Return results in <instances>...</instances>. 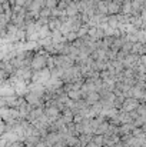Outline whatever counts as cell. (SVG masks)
Instances as JSON below:
<instances>
[{
    "label": "cell",
    "instance_id": "83f0119b",
    "mask_svg": "<svg viewBox=\"0 0 146 147\" xmlns=\"http://www.w3.org/2000/svg\"><path fill=\"white\" fill-rule=\"evenodd\" d=\"M35 147H48V146H46V143L43 142V139H40V140L36 143V146H35Z\"/></svg>",
    "mask_w": 146,
    "mask_h": 147
},
{
    "label": "cell",
    "instance_id": "4dcf8cb0",
    "mask_svg": "<svg viewBox=\"0 0 146 147\" xmlns=\"http://www.w3.org/2000/svg\"><path fill=\"white\" fill-rule=\"evenodd\" d=\"M72 1H73V3H79L80 0H72Z\"/></svg>",
    "mask_w": 146,
    "mask_h": 147
},
{
    "label": "cell",
    "instance_id": "f1b7e54d",
    "mask_svg": "<svg viewBox=\"0 0 146 147\" xmlns=\"http://www.w3.org/2000/svg\"><path fill=\"white\" fill-rule=\"evenodd\" d=\"M24 3H26V0H14V4L16 6H20V7H23Z\"/></svg>",
    "mask_w": 146,
    "mask_h": 147
},
{
    "label": "cell",
    "instance_id": "8fae6325",
    "mask_svg": "<svg viewBox=\"0 0 146 147\" xmlns=\"http://www.w3.org/2000/svg\"><path fill=\"white\" fill-rule=\"evenodd\" d=\"M66 94H67V98H69V100H73V101H77V100L82 98V92H80V90H70V92H67Z\"/></svg>",
    "mask_w": 146,
    "mask_h": 147
},
{
    "label": "cell",
    "instance_id": "3957f363",
    "mask_svg": "<svg viewBox=\"0 0 146 147\" xmlns=\"http://www.w3.org/2000/svg\"><path fill=\"white\" fill-rule=\"evenodd\" d=\"M43 142L46 143V146L48 147H52L54 143L60 142V136H59V133H48L46 137L43 139Z\"/></svg>",
    "mask_w": 146,
    "mask_h": 147
},
{
    "label": "cell",
    "instance_id": "f546056e",
    "mask_svg": "<svg viewBox=\"0 0 146 147\" xmlns=\"http://www.w3.org/2000/svg\"><path fill=\"white\" fill-rule=\"evenodd\" d=\"M86 147H99V146H96V144H95L93 142H90V143H89V144H88Z\"/></svg>",
    "mask_w": 146,
    "mask_h": 147
},
{
    "label": "cell",
    "instance_id": "52a82bcc",
    "mask_svg": "<svg viewBox=\"0 0 146 147\" xmlns=\"http://www.w3.org/2000/svg\"><path fill=\"white\" fill-rule=\"evenodd\" d=\"M92 137H93V134H79V136H77L79 146L80 147H86L90 142H92Z\"/></svg>",
    "mask_w": 146,
    "mask_h": 147
},
{
    "label": "cell",
    "instance_id": "4316f807",
    "mask_svg": "<svg viewBox=\"0 0 146 147\" xmlns=\"http://www.w3.org/2000/svg\"><path fill=\"white\" fill-rule=\"evenodd\" d=\"M52 147H67L66 146V143H65V140H60V142H57V143H54Z\"/></svg>",
    "mask_w": 146,
    "mask_h": 147
},
{
    "label": "cell",
    "instance_id": "d6986e66",
    "mask_svg": "<svg viewBox=\"0 0 146 147\" xmlns=\"http://www.w3.org/2000/svg\"><path fill=\"white\" fill-rule=\"evenodd\" d=\"M92 142L99 147H103V136H99V134H93L92 137Z\"/></svg>",
    "mask_w": 146,
    "mask_h": 147
},
{
    "label": "cell",
    "instance_id": "7a4b0ae2",
    "mask_svg": "<svg viewBox=\"0 0 146 147\" xmlns=\"http://www.w3.org/2000/svg\"><path fill=\"white\" fill-rule=\"evenodd\" d=\"M138 106H139V101H138L136 98L129 97V98H125V101H123L120 110H122V111H126V113H130V111L136 110Z\"/></svg>",
    "mask_w": 146,
    "mask_h": 147
},
{
    "label": "cell",
    "instance_id": "7c38bea8",
    "mask_svg": "<svg viewBox=\"0 0 146 147\" xmlns=\"http://www.w3.org/2000/svg\"><path fill=\"white\" fill-rule=\"evenodd\" d=\"M65 143H66V146L67 147L79 146V140H77V137H76V136H67V137H66V140H65Z\"/></svg>",
    "mask_w": 146,
    "mask_h": 147
},
{
    "label": "cell",
    "instance_id": "484cf974",
    "mask_svg": "<svg viewBox=\"0 0 146 147\" xmlns=\"http://www.w3.org/2000/svg\"><path fill=\"white\" fill-rule=\"evenodd\" d=\"M45 1H46V0H33V3H35L37 7H40V9L45 7Z\"/></svg>",
    "mask_w": 146,
    "mask_h": 147
},
{
    "label": "cell",
    "instance_id": "277c9868",
    "mask_svg": "<svg viewBox=\"0 0 146 147\" xmlns=\"http://www.w3.org/2000/svg\"><path fill=\"white\" fill-rule=\"evenodd\" d=\"M106 9H107V14H117V13H120V6H117L112 0H106Z\"/></svg>",
    "mask_w": 146,
    "mask_h": 147
},
{
    "label": "cell",
    "instance_id": "7402d4cb",
    "mask_svg": "<svg viewBox=\"0 0 146 147\" xmlns=\"http://www.w3.org/2000/svg\"><path fill=\"white\" fill-rule=\"evenodd\" d=\"M113 32H115V29H112V27H109V26H106V27L103 29L105 37H113Z\"/></svg>",
    "mask_w": 146,
    "mask_h": 147
},
{
    "label": "cell",
    "instance_id": "44dd1931",
    "mask_svg": "<svg viewBox=\"0 0 146 147\" xmlns=\"http://www.w3.org/2000/svg\"><path fill=\"white\" fill-rule=\"evenodd\" d=\"M65 37H66V42H67V43H73V42L77 39V34H76V33H73V32H69Z\"/></svg>",
    "mask_w": 146,
    "mask_h": 147
},
{
    "label": "cell",
    "instance_id": "8992f818",
    "mask_svg": "<svg viewBox=\"0 0 146 147\" xmlns=\"http://www.w3.org/2000/svg\"><path fill=\"white\" fill-rule=\"evenodd\" d=\"M99 100H100V97H99V94H97L96 92H89V93L86 94V97H85V101H86L89 106H93Z\"/></svg>",
    "mask_w": 146,
    "mask_h": 147
},
{
    "label": "cell",
    "instance_id": "ba28073f",
    "mask_svg": "<svg viewBox=\"0 0 146 147\" xmlns=\"http://www.w3.org/2000/svg\"><path fill=\"white\" fill-rule=\"evenodd\" d=\"M60 22H59V19H52V17H49V22H48V29L50 32H53V30H59V27H60Z\"/></svg>",
    "mask_w": 146,
    "mask_h": 147
},
{
    "label": "cell",
    "instance_id": "ffe728a7",
    "mask_svg": "<svg viewBox=\"0 0 146 147\" xmlns=\"http://www.w3.org/2000/svg\"><path fill=\"white\" fill-rule=\"evenodd\" d=\"M39 17H42V19H49V17H50V9L43 7V9L39 11Z\"/></svg>",
    "mask_w": 146,
    "mask_h": 147
},
{
    "label": "cell",
    "instance_id": "6da1fadb",
    "mask_svg": "<svg viewBox=\"0 0 146 147\" xmlns=\"http://www.w3.org/2000/svg\"><path fill=\"white\" fill-rule=\"evenodd\" d=\"M48 53L43 51L40 49L39 51L35 53V56L32 57V61H30V69L33 71H39V70H43L46 67V60H48Z\"/></svg>",
    "mask_w": 146,
    "mask_h": 147
},
{
    "label": "cell",
    "instance_id": "5b68a950",
    "mask_svg": "<svg viewBox=\"0 0 146 147\" xmlns=\"http://www.w3.org/2000/svg\"><path fill=\"white\" fill-rule=\"evenodd\" d=\"M130 53H132V54H138V56H145V53H146L145 45L133 43V45H132V50H130Z\"/></svg>",
    "mask_w": 146,
    "mask_h": 147
},
{
    "label": "cell",
    "instance_id": "cb8c5ba5",
    "mask_svg": "<svg viewBox=\"0 0 146 147\" xmlns=\"http://www.w3.org/2000/svg\"><path fill=\"white\" fill-rule=\"evenodd\" d=\"M46 67L49 70L54 67V57L53 56H48V60H46Z\"/></svg>",
    "mask_w": 146,
    "mask_h": 147
},
{
    "label": "cell",
    "instance_id": "ac0fdd59",
    "mask_svg": "<svg viewBox=\"0 0 146 147\" xmlns=\"http://www.w3.org/2000/svg\"><path fill=\"white\" fill-rule=\"evenodd\" d=\"M139 116H142V117H146V106L145 103H139V106L136 107V110H135Z\"/></svg>",
    "mask_w": 146,
    "mask_h": 147
},
{
    "label": "cell",
    "instance_id": "2e32d148",
    "mask_svg": "<svg viewBox=\"0 0 146 147\" xmlns=\"http://www.w3.org/2000/svg\"><path fill=\"white\" fill-rule=\"evenodd\" d=\"M88 30H89V27L86 26V24H83L77 32H76V34H77V39H82V37H85L86 34H88Z\"/></svg>",
    "mask_w": 146,
    "mask_h": 147
},
{
    "label": "cell",
    "instance_id": "1f68e13d",
    "mask_svg": "<svg viewBox=\"0 0 146 147\" xmlns=\"http://www.w3.org/2000/svg\"><path fill=\"white\" fill-rule=\"evenodd\" d=\"M4 1H6V0H0V4H1V3H4Z\"/></svg>",
    "mask_w": 146,
    "mask_h": 147
},
{
    "label": "cell",
    "instance_id": "d4e9b609",
    "mask_svg": "<svg viewBox=\"0 0 146 147\" xmlns=\"http://www.w3.org/2000/svg\"><path fill=\"white\" fill-rule=\"evenodd\" d=\"M1 9H3V13H6V11H12V6L9 4L7 0H6L4 3H1Z\"/></svg>",
    "mask_w": 146,
    "mask_h": 147
},
{
    "label": "cell",
    "instance_id": "e0dca14e",
    "mask_svg": "<svg viewBox=\"0 0 146 147\" xmlns=\"http://www.w3.org/2000/svg\"><path fill=\"white\" fill-rule=\"evenodd\" d=\"M136 37H138V43H141V45H145V42H146V33H145V30H138V33H136Z\"/></svg>",
    "mask_w": 146,
    "mask_h": 147
},
{
    "label": "cell",
    "instance_id": "603a6c76",
    "mask_svg": "<svg viewBox=\"0 0 146 147\" xmlns=\"http://www.w3.org/2000/svg\"><path fill=\"white\" fill-rule=\"evenodd\" d=\"M57 6V0H46L45 1V7H48V9H54Z\"/></svg>",
    "mask_w": 146,
    "mask_h": 147
},
{
    "label": "cell",
    "instance_id": "30bf717a",
    "mask_svg": "<svg viewBox=\"0 0 146 147\" xmlns=\"http://www.w3.org/2000/svg\"><path fill=\"white\" fill-rule=\"evenodd\" d=\"M96 13H99V14H106V16H107L106 0H99L96 3Z\"/></svg>",
    "mask_w": 146,
    "mask_h": 147
},
{
    "label": "cell",
    "instance_id": "5bb4252c",
    "mask_svg": "<svg viewBox=\"0 0 146 147\" xmlns=\"http://www.w3.org/2000/svg\"><path fill=\"white\" fill-rule=\"evenodd\" d=\"M59 32H60V34H62V36H66V34L70 32V24H69V22L62 23V24H60V27H59Z\"/></svg>",
    "mask_w": 146,
    "mask_h": 147
},
{
    "label": "cell",
    "instance_id": "4fadbf2b",
    "mask_svg": "<svg viewBox=\"0 0 146 147\" xmlns=\"http://www.w3.org/2000/svg\"><path fill=\"white\" fill-rule=\"evenodd\" d=\"M62 74H63V70L60 67H56L54 66L53 69H50V79H60Z\"/></svg>",
    "mask_w": 146,
    "mask_h": 147
},
{
    "label": "cell",
    "instance_id": "9a60e30c",
    "mask_svg": "<svg viewBox=\"0 0 146 147\" xmlns=\"http://www.w3.org/2000/svg\"><path fill=\"white\" fill-rule=\"evenodd\" d=\"M145 123H146V117H142V116L136 117V119L132 121V124H133L135 127H142V126H145Z\"/></svg>",
    "mask_w": 146,
    "mask_h": 147
},
{
    "label": "cell",
    "instance_id": "9c48e42d",
    "mask_svg": "<svg viewBox=\"0 0 146 147\" xmlns=\"http://www.w3.org/2000/svg\"><path fill=\"white\" fill-rule=\"evenodd\" d=\"M90 57L93 59V60H107L106 59V51L105 50H100V49H96L92 54H90Z\"/></svg>",
    "mask_w": 146,
    "mask_h": 147
}]
</instances>
